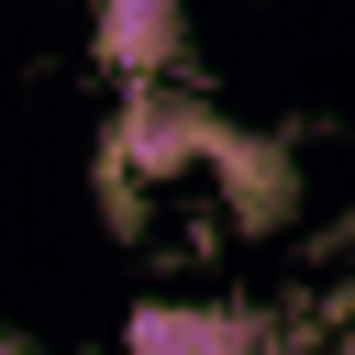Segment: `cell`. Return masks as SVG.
Listing matches in <instances>:
<instances>
[{"label": "cell", "instance_id": "1", "mask_svg": "<svg viewBox=\"0 0 355 355\" xmlns=\"http://www.w3.org/2000/svg\"><path fill=\"white\" fill-rule=\"evenodd\" d=\"M122 355H288V322L244 300H133Z\"/></svg>", "mask_w": 355, "mask_h": 355}, {"label": "cell", "instance_id": "2", "mask_svg": "<svg viewBox=\"0 0 355 355\" xmlns=\"http://www.w3.org/2000/svg\"><path fill=\"white\" fill-rule=\"evenodd\" d=\"M200 178H222V211H233V233H277V222H300V166H288V144L211 133Z\"/></svg>", "mask_w": 355, "mask_h": 355}, {"label": "cell", "instance_id": "3", "mask_svg": "<svg viewBox=\"0 0 355 355\" xmlns=\"http://www.w3.org/2000/svg\"><path fill=\"white\" fill-rule=\"evenodd\" d=\"M178 44H189V22H178V0H100L89 11V55L133 89V78H178Z\"/></svg>", "mask_w": 355, "mask_h": 355}]
</instances>
